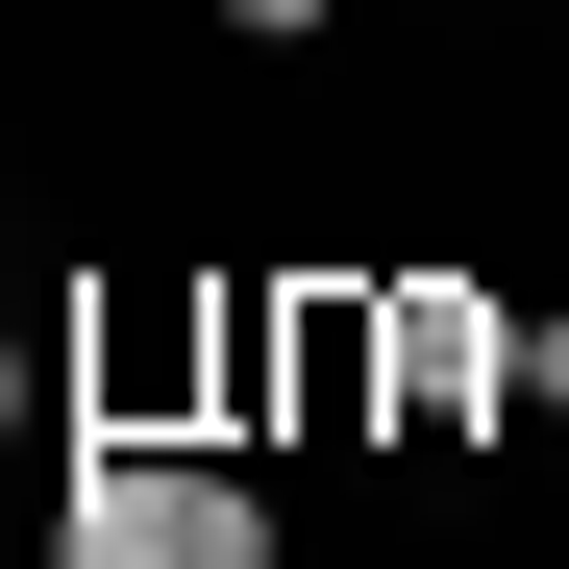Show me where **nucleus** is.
<instances>
[{
  "label": "nucleus",
  "instance_id": "obj_4",
  "mask_svg": "<svg viewBox=\"0 0 569 569\" xmlns=\"http://www.w3.org/2000/svg\"><path fill=\"white\" fill-rule=\"evenodd\" d=\"M26 421H50V347H26V322H0V446H26Z\"/></svg>",
  "mask_w": 569,
  "mask_h": 569
},
{
  "label": "nucleus",
  "instance_id": "obj_3",
  "mask_svg": "<svg viewBox=\"0 0 569 569\" xmlns=\"http://www.w3.org/2000/svg\"><path fill=\"white\" fill-rule=\"evenodd\" d=\"M223 50H347V0H223Z\"/></svg>",
  "mask_w": 569,
  "mask_h": 569
},
{
  "label": "nucleus",
  "instance_id": "obj_2",
  "mask_svg": "<svg viewBox=\"0 0 569 569\" xmlns=\"http://www.w3.org/2000/svg\"><path fill=\"white\" fill-rule=\"evenodd\" d=\"M496 397H520V298L496 272H446V248H397L371 272V446H496Z\"/></svg>",
  "mask_w": 569,
  "mask_h": 569
},
{
  "label": "nucleus",
  "instance_id": "obj_5",
  "mask_svg": "<svg viewBox=\"0 0 569 569\" xmlns=\"http://www.w3.org/2000/svg\"><path fill=\"white\" fill-rule=\"evenodd\" d=\"M520 397H545V421H569V322H520Z\"/></svg>",
  "mask_w": 569,
  "mask_h": 569
},
{
  "label": "nucleus",
  "instance_id": "obj_1",
  "mask_svg": "<svg viewBox=\"0 0 569 569\" xmlns=\"http://www.w3.org/2000/svg\"><path fill=\"white\" fill-rule=\"evenodd\" d=\"M50 569H272V496H248V446H199V421H74Z\"/></svg>",
  "mask_w": 569,
  "mask_h": 569
}]
</instances>
